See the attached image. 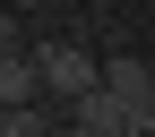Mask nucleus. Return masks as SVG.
<instances>
[{
    "instance_id": "20e7f679",
    "label": "nucleus",
    "mask_w": 155,
    "mask_h": 137,
    "mask_svg": "<svg viewBox=\"0 0 155 137\" xmlns=\"http://www.w3.org/2000/svg\"><path fill=\"white\" fill-rule=\"evenodd\" d=\"M17 103H35V60L26 51H0V111H17Z\"/></svg>"
},
{
    "instance_id": "39448f33",
    "label": "nucleus",
    "mask_w": 155,
    "mask_h": 137,
    "mask_svg": "<svg viewBox=\"0 0 155 137\" xmlns=\"http://www.w3.org/2000/svg\"><path fill=\"white\" fill-rule=\"evenodd\" d=\"M0 51H17V17L9 9H0Z\"/></svg>"
},
{
    "instance_id": "0eeeda50",
    "label": "nucleus",
    "mask_w": 155,
    "mask_h": 137,
    "mask_svg": "<svg viewBox=\"0 0 155 137\" xmlns=\"http://www.w3.org/2000/svg\"><path fill=\"white\" fill-rule=\"evenodd\" d=\"M129 137H155V129H129Z\"/></svg>"
},
{
    "instance_id": "f03ea898",
    "label": "nucleus",
    "mask_w": 155,
    "mask_h": 137,
    "mask_svg": "<svg viewBox=\"0 0 155 137\" xmlns=\"http://www.w3.org/2000/svg\"><path fill=\"white\" fill-rule=\"evenodd\" d=\"M95 86H104L129 120L155 129V69H147V60H129V51H121V60H95Z\"/></svg>"
},
{
    "instance_id": "7ed1b4c3",
    "label": "nucleus",
    "mask_w": 155,
    "mask_h": 137,
    "mask_svg": "<svg viewBox=\"0 0 155 137\" xmlns=\"http://www.w3.org/2000/svg\"><path fill=\"white\" fill-rule=\"evenodd\" d=\"M0 137H61V111L35 94V103H17V111H0Z\"/></svg>"
},
{
    "instance_id": "423d86ee",
    "label": "nucleus",
    "mask_w": 155,
    "mask_h": 137,
    "mask_svg": "<svg viewBox=\"0 0 155 137\" xmlns=\"http://www.w3.org/2000/svg\"><path fill=\"white\" fill-rule=\"evenodd\" d=\"M61 137H86V129H69V120H61Z\"/></svg>"
},
{
    "instance_id": "f257e3e1",
    "label": "nucleus",
    "mask_w": 155,
    "mask_h": 137,
    "mask_svg": "<svg viewBox=\"0 0 155 137\" xmlns=\"http://www.w3.org/2000/svg\"><path fill=\"white\" fill-rule=\"evenodd\" d=\"M35 60V94H43L52 111L78 103V94H95V51H78V43H43V51H26Z\"/></svg>"
}]
</instances>
